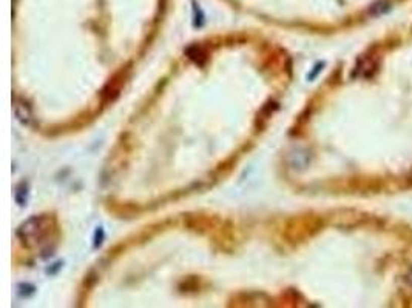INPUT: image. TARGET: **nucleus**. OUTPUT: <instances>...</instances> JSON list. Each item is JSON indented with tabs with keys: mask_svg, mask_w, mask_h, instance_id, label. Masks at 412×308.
I'll return each instance as SVG.
<instances>
[{
	"mask_svg": "<svg viewBox=\"0 0 412 308\" xmlns=\"http://www.w3.org/2000/svg\"><path fill=\"white\" fill-rule=\"evenodd\" d=\"M404 280H406V284H407L409 287H412V267L407 270V273H406V276H404Z\"/></svg>",
	"mask_w": 412,
	"mask_h": 308,
	"instance_id": "nucleus-1",
	"label": "nucleus"
}]
</instances>
